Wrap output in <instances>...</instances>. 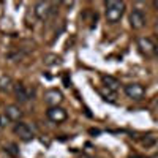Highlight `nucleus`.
Instances as JSON below:
<instances>
[{"instance_id": "nucleus-7", "label": "nucleus", "mask_w": 158, "mask_h": 158, "mask_svg": "<svg viewBox=\"0 0 158 158\" xmlns=\"http://www.w3.org/2000/svg\"><path fill=\"white\" fill-rule=\"evenodd\" d=\"M15 133L19 136L21 141H25V142H29V141L33 139V131H32V128L27 123H16Z\"/></svg>"}, {"instance_id": "nucleus-12", "label": "nucleus", "mask_w": 158, "mask_h": 158, "mask_svg": "<svg viewBox=\"0 0 158 158\" xmlns=\"http://www.w3.org/2000/svg\"><path fill=\"white\" fill-rule=\"evenodd\" d=\"M101 81L104 84V87L112 90V92H117L118 87H120V82H118V79H115L114 76H103L101 77Z\"/></svg>"}, {"instance_id": "nucleus-5", "label": "nucleus", "mask_w": 158, "mask_h": 158, "mask_svg": "<svg viewBox=\"0 0 158 158\" xmlns=\"http://www.w3.org/2000/svg\"><path fill=\"white\" fill-rule=\"evenodd\" d=\"M46 115H48L49 120H51V122H54V123H62V122L67 120V117H68L67 111H65L63 108H60V106L49 108L48 112H46Z\"/></svg>"}, {"instance_id": "nucleus-10", "label": "nucleus", "mask_w": 158, "mask_h": 158, "mask_svg": "<svg viewBox=\"0 0 158 158\" xmlns=\"http://www.w3.org/2000/svg\"><path fill=\"white\" fill-rule=\"evenodd\" d=\"M10 120H13V122H18V120H21L22 118V115H24V112H22V109L18 106V104H8V106L5 108V112H3Z\"/></svg>"}, {"instance_id": "nucleus-21", "label": "nucleus", "mask_w": 158, "mask_h": 158, "mask_svg": "<svg viewBox=\"0 0 158 158\" xmlns=\"http://www.w3.org/2000/svg\"><path fill=\"white\" fill-rule=\"evenodd\" d=\"M155 106H156V109H158V100H156V103H155Z\"/></svg>"}, {"instance_id": "nucleus-11", "label": "nucleus", "mask_w": 158, "mask_h": 158, "mask_svg": "<svg viewBox=\"0 0 158 158\" xmlns=\"http://www.w3.org/2000/svg\"><path fill=\"white\" fill-rule=\"evenodd\" d=\"M0 90L2 92H11L15 90V82L10 74H2L0 76Z\"/></svg>"}, {"instance_id": "nucleus-2", "label": "nucleus", "mask_w": 158, "mask_h": 158, "mask_svg": "<svg viewBox=\"0 0 158 158\" xmlns=\"http://www.w3.org/2000/svg\"><path fill=\"white\" fill-rule=\"evenodd\" d=\"M123 90H125V95H127L128 98L136 100V101L142 100V98H144V95H146V89H144V85H141V84H138V82L125 85V89H123Z\"/></svg>"}, {"instance_id": "nucleus-13", "label": "nucleus", "mask_w": 158, "mask_h": 158, "mask_svg": "<svg viewBox=\"0 0 158 158\" xmlns=\"http://www.w3.org/2000/svg\"><path fill=\"white\" fill-rule=\"evenodd\" d=\"M44 65L46 67H59L62 65V57L57 54H48L44 57Z\"/></svg>"}, {"instance_id": "nucleus-6", "label": "nucleus", "mask_w": 158, "mask_h": 158, "mask_svg": "<svg viewBox=\"0 0 158 158\" xmlns=\"http://www.w3.org/2000/svg\"><path fill=\"white\" fill-rule=\"evenodd\" d=\"M130 25H131V29H135V30H139V29H142L144 25H146V16H144V13L141 10H133L131 11Z\"/></svg>"}, {"instance_id": "nucleus-8", "label": "nucleus", "mask_w": 158, "mask_h": 158, "mask_svg": "<svg viewBox=\"0 0 158 158\" xmlns=\"http://www.w3.org/2000/svg\"><path fill=\"white\" fill-rule=\"evenodd\" d=\"M32 95H33V92L30 89H27L25 85H22V84L15 85V97L19 103H27L32 98Z\"/></svg>"}, {"instance_id": "nucleus-15", "label": "nucleus", "mask_w": 158, "mask_h": 158, "mask_svg": "<svg viewBox=\"0 0 158 158\" xmlns=\"http://www.w3.org/2000/svg\"><path fill=\"white\" fill-rule=\"evenodd\" d=\"M5 152H6L10 156H18V155H19V149H18V146H16L15 142L6 144V146H5Z\"/></svg>"}, {"instance_id": "nucleus-20", "label": "nucleus", "mask_w": 158, "mask_h": 158, "mask_svg": "<svg viewBox=\"0 0 158 158\" xmlns=\"http://www.w3.org/2000/svg\"><path fill=\"white\" fill-rule=\"evenodd\" d=\"M153 6H155V8L158 10V0H156V2H153Z\"/></svg>"}, {"instance_id": "nucleus-9", "label": "nucleus", "mask_w": 158, "mask_h": 158, "mask_svg": "<svg viewBox=\"0 0 158 158\" xmlns=\"http://www.w3.org/2000/svg\"><path fill=\"white\" fill-rule=\"evenodd\" d=\"M138 48H139V51L142 52V54H146V56L155 52V43L152 41L149 36H141V38H138Z\"/></svg>"}, {"instance_id": "nucleus-14", "label": "nucleus", "mask_w": 158, "mask_h": 158, "mask_svg": "<svg viewBox=\"0 0 158 158\" xmlns=\"http://www.w3.org/2000/svg\"><path fill=\"white\" fill-rule=\"evenodd\" d=\"M100 95L106 100V101H111V103L115 101V100H114V98H115V92H112V90H109V89H106V87L100 90Z\"/></svg>"}, {"instance_id": "nucleus-1", "label": "nucleus", "mask_w": 158, "mask_h": 158, "mask_svg": "<svg viewBox=\"0 0 158 158\" xmlns=\"http://www.w3.org/2000/svg\"><path fill=\"white\" fill-rule=\"evenodd\" d=\"M125 13V3L118 0H108L106 2V21L115 24L122 19Z\"/></svg>"}, {"instance_id": "nucleus-18", "label": "nucleus", "mask_w": 158, "mask_h": 158, "mask_svg": "<svg viewBox=\"0 0 158 158\" xmlns=\"http://www.w3.org/2000/svg\"><path fill=\"white\" fill-rule=\"evenodd\" d=\"M90 133H92V135H98L100 131H98V130H90Z\"/></svg>"}, {"instance_id": "nucleus-3", "label": "nucleus", "mask_w": 158, "mask_h": 158, "mask_svg": "<svg viewBox=\"0 0 158 158\" xmlns=\"http://www.w3.org/2000/svg\"><path fill=\"white\" fill-rule=\"evenodd\" d=\"M33 11H35V16L40 21H46L51 13L54 11V5L49 3V2H38V3H35Z\"/></svg>"}, {"instance_id": "nucleus-19", "label": "nucleus", "mask_w": 158, "mask_h": 158, "mask_svg": "<svg viewBox=\"0 0 158 158\" xmlns=\"http://www.w3.org/2000/svg\"><path fill=\"white\" fill-rule=\"evenodd\" d=\"M155 56H156V57H158V43H156V44H155Z\"/></svg>"}, {"instance_id": "nucleus-16", "label": "nucleus", "mask_w": 158, "mask_h": 158, "mask_svg": "<svg viewBox=\"0 0 158 158\" xmlns=\"http://www.w3.org/2000/svg\"><path fill=\"white\" fill-rule=\"evenodd\" d=\"M10 122V118L5 115V114H0V128H5Z\"/></svg>"}, {"instance_id": "nucleus-22", "label": "nucleus", "mask_w": 158, "mask_h": 158, "mask_svg": "<svg viewBox=\"0 0 158 158\" xmlns=\"http://www.w3.org/2000/svg\"><path fill=\"white\" fill-rule=\"evenodd\" d=\"M130 158H141V156H130Z\"/></svg>"}, {"instance_id": "nucleus-17", "label": "nucleus", "mask_w": 158, "mask_h": 158, "mask_svg": "<svg viewBox=\"0 0 158 158\" xmlns=\"http://www.w3.org/2000/svg\"><path fill=\"white\" fill-rule=\"evenodd\" d=\"M153 142H155V138H153V136H149L147 139H144V141H142L144 146H152Z\"/></svg>"}, {"instance_id": "nucleus-4", "label": "nucleus", "mask_w": 158, "mask_h": 158, "mask_svg": "<svg viewBox=\"0 0 158 158\" xmlns=\"http://www.w3.org/2000/svg\"><path fill=\"white\" fill-rule=\"evenodd\" d=\"M62 101H63V94L59 89H49L44 94V103L48 104V106H51V108L59 106Z\"/></svg>"}]
</instances>
